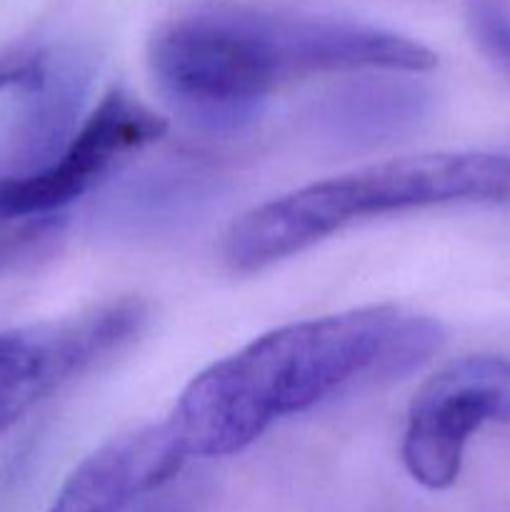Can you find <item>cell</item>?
Masks as SVG:
<instances>
[{"label": "cell", "mask_w": 510, "mask_h": 512, "mask_svg": "<svg viewBox=\"0 0 510 512\" xmlns=\"http://www.w3.org/2000/svg\"><path fill=\"white\" fill-rule=\"evenodd\" d=\"M148 325V305L120 298L75 318L0 333V435L63 385L123 353Z\"/></svg>", "instance_id": "4"}, {"label": "cell", "mask_w": 510, "mask_h": 512, "mask_svg": "<svg viewBox=\"0 0 510 512\" xmlns=\"http://www.w3.org/2000/svg\"><path fill=\"white\" fill-rule=\"evenodd\" d=\"M160 93L190 123L238 130L295 80L330 73H428L418 40L353 20L213 3L165 20L148 45Z\"/></svg>", "instance_id": "2"}, {"label": "cell", "mask_w": 510, "mask_h": 512, "mask_svg": "<svg viewBox=\"0 0 510 512\" xmlns=\"http://www.w3.org/2000/svg\"><path fill=\"white\" fill-rule=\"evenodd\" d=\"M168 123L125 90H110L50 163L0 178V225L60 220L115 168L163 138Z\"/></svg>", "instance_id": "5"}, {"label": "cell", "mask_w": 510, "mask_h": 512, "mask_svg": "<svg viewBox=\"0 0 510 512\" xmlns=\"http://www.w3.org/2000/svg\"><path fill=\"white\" fill-rule=\"evenodd\" d=\"M445 343L438 320L370 305L280 325L195 375L165 420L188 458H228L343 390L400 378Z\"/></svg>", "instance_id": "1"}, {"label": "cell", "mask_w": 510, "mask_h": 512, "mask_svg": "<svg viewBox=\"0 0 510 512\" xmlns=\"http://www.w3.org/2000/svg\"><path fill=\"white\" fill-rule=\"evenodd\" d=\"M430 105L433 93L408 73L360 75L315 108L313 128L340 148H378L415 133Z\"/></svg>", "instance_id": "8"}, {"label": "cell", "mask_w": 510, "mask_h": 512, "mask_svg": "<svg viewBox=\"0 0 510 512\" xmlns=\"http://www.w3.org/2000/svg\"><path fill=\"white\" fill-rule=\"evenodd\" d=\"M38 60H18V63H0V90L10 85H23L33 75Z\"/></svg>", "instance_id": "10"}, {"label": "cell", "mask_w": 510, "mask_h": 512, "mask_svg": "<svg viewBox=\"0 0 510 512\" xmlns=\"http://www.w3.org/2000/svg\"><path fill=\"white\" fill-rule=\"evenodd\" d=\"M440 205H510V155L420 153L318 180L240 215L220 253L233 273H258L365 218Z\"/></svg>", "instance_id": "3"}, {"label": "cell", "mask_w": 510, "mask_h": 512, "mask_svg": "<svg viewBox=\"0 0 510 512\" xmlns=\"http://www.w3.org/2000/svg\"><path fill=\"white\" fill-rule=\"evenodd\" d=\"M468 23L480 50L510 73V10L500 0H473Z\"/></svg>", "instance_id": "9"}, {"label": "cell", "mask_w": 510, "mask_h": 512, "mask_svg": "<svg viewBox=\"0 0 510 512\" xmlns=\"http://www.w3.org/2000/svg\"><path fill=\"white\" fill-rule=\"evenodd\" d=\"M183 463L165 420L118 435L68 475L48 512H125L135 498L168 483Z\"/></svg>", "instance_id": "7"}, {"label": "cell", "mask_w": 510, "mask_h": 512, "mask_svg": "<svg viewBox=\"0 0 510 512\" xmlns=\"http://www.w3.org/2000/svg\"><path fill=\"white\" fill-rule=\"evenodd\" d=\"M510 425V360L470 355L435 373L410 403L403 463L428 490L458 480L465 448L483 425Z\"/></svg>", "instance_id": "6"}]
</instances>
